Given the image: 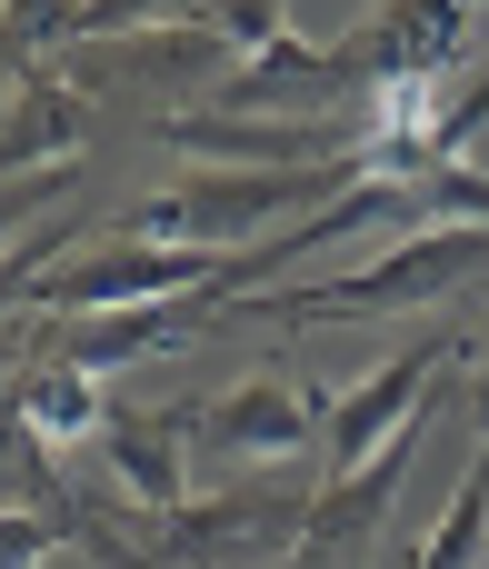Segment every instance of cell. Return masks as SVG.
Here are the masks:
<instances>
[{
	"label": "cell",
	"instance_id": "cell-13",
	"mask_svg": "<svg viewBox=\"0 0 489 569\" xmlns=\"http://www.w3.org/2000/svg\"><path fill=\"white\" fill-rule=\"evenodd\" d=\"M410 569H489V440L470 450L450 510L430 520V540H420V560H410Z\"/></svg>",
	"mask_w": 489,
	"mask_h": 569
},
{
	"label": "cell",
	"instance_id": "cell-5",
	"mask_svg": "<svg viewBox=\"0 0 489 569\" xmlns=\"http://www.w3.org/2000/svg\"><path fill=\"white\" fill-rule=\"evenodd\" d=\"M450 360H460L450 340H410V350H400V360H380L350 400H330V410H320L330 480H340V470H360V460H380L400 430H420V420H430V390H440V370H450Z\"/></svg>",
	"mask_w": 489,
	"mask_h": 569
},
{
	"label": "cell",
	"instance_id": "cell-7",
	"mask_svg": "<svg viewBox=\"0 0 489 569\" xmlns=\"http://www.w3.org/2000/svg\"><path fill=\"white\" fill-rule=\"evenodd\" d=\"M470 20H480V0H370V10L340 30V50H350L370 80H400V70L450 80L460 50H470Z\"/></svg>",
	"mask_w": 489,
	"mask_h": 569
},
{
	"label": "cell",
	"instance_id": "cell-16",
	"mask_svg": "<svg viewBox=\"0 0 489 569\" xmlns=\"http://www.w3.org/2000/svg\"><path fill=\"white\" fill-rule=\"evenodd\" d=\"M80 200V170H40V180H0V260L50 220V210H70Z\"/></svg>",
	"mask_w": 489,
	"mask_h": 569
},
{
	"label": "cell",
	"instance_id": "cell-8",
	"mask_svg": "<svg viewBox=\"0 0 489 569\" xmlns=\"http://www.w3.org/2000/svg\"><path fill=\"white\" fill-rule=\"evenodd\" d=\"M190 430H200V450H220V460H260V470H280V460H300L310 450V430H320V410H310V390H290V380H240V390H220V400H200L190 410Z\"/></svg>",
	"mask_w": 489,
	"mask_h": 569
},
{
	"label": "cell",
	"instance_id": "cell-17",
	"mask_svg": "<svg viewBox=\"0 0 489 569\" xmlns=\"http://www.w3.org/2000/svg\"><path fill=\"white\" fill-rule=\"evenodd\" d=\"M210 30H220L240 60H260V50L290 40V0H210Z\"/></svg>",
	"mask_w": 489,
	"mask_h": 569
},
{
	"label": "cell",
	"instance_id": "cell-15",
	"mask_svg": "<svg viewBox=\"0 0 489 569\" xmlns=\"http://www.w3.org/2000/svg\"><path fill=\"white\" fill-rule=\"evenodd\" d=\"M190 10H210V0H80V50L150 40V30H190Z\"/></svg>",
	"mask_w": 489,
	"mask_h": 569
},
{
	"label": "cell",
	"instance_id": "cell-9",
	"mask_svg": "<svg viewBox=\"0 0 489 569\" xmlns=\"http://www.w3.org/2000/svg\"><path fill=\"white\" fill-rule=\"evenodd\" d=\"M90 150V90L70 70H20L10 110H0V180H40V170H80Z\"/></svg>",
	"mask_w": 489,
	"mask_h": 569
},
{
	"label": "cell",
	"instance_id": "cell-3",
	"mask_svg": "<svg viewBox=\"0 0 489 569\" xmlns=\"http://www.w3.org/2000/svg\"><path fill=\"white\" fill-rule=\"evenodd\" d=\"M240 260L220 250H160V240H100L80 260H50L30 280V310L40 320H90V310H140V300H200V290H230Z\"/></svg>",
	"mask_w": 489,
	"mask_h": 569
},
{
	"label": "cell",
	"instance_id": "cell-2",
	"mask_svg": "<svg viewBox=\"0 0 489 569\" xmlns=\"http://www.w3.org/2000/svg\"><path fill=\"white\" fill-rule=\"evenodd\" d=\"M480 270H489V230L480 220H440V230H400L360 270H330L310 290H240L220 310H260V320H400V310H440Z\"/></svg>",
	"mask_w": 489,
	"mask_h": 569
},
{
	"label": "cell",
	"instance_id": "cell-4",
	"mask_svg": "<svg viewBox=\"0 0 489 569\" xmlns=\"http://www.w3.org/2000/svg\"><path fill=\"white\" fill-rule=\"evenodd\" d=\"M300 520H310V500L280 490V480H260V490H220V500L170 510V520L150 530L140 569H290Z\"/></svg>",
	"mask_w": 489,
	"mask_h": 569
},
{
	"label": "cell",
	"instance_id": "cell-12",
	"mask_svg": "<svg viewBox=\"0 0 489 569\" xmlns=\"http://www.w3.org/2000/svg\"><path fill=\"white\" fill-rule=\"evenodd\" d=\"M10 410L50 440V450H70V440H100L110 430V410H100V380L90 370H70V360H40L20 390H10Z\"/></svg>",
	"mask_w": 489,
	"mask_h": 569
},
{
	"label": "cell",
	"instance_id": "cell-10",
	"mask_svg": "<svg viewBox=\"0 0 489 569\" xmlns=\"http://www.w3.org/2000/svg\"><path fill=\"white\" fill-rule=\"evenodd\" d=\"M190 440H200L190 410H110L100 460H110V480H120L130 510L170 520V510H190Z\"/></svg>",
	"mask_w": 489,
	"mask_h": 569
},
{
	"label": "cell",
	"instance_id": "cell-18",
	"mask_svg": "<svg viewBox=\"0 0 489 569\" xmlns=\"http://www.w3.org/2000/svg\"><path fill=\"white\" fill-rule=\"evenodd\" d=\"M470 420H480V440H489V360H480V390H470Z\"/></svg>",
	"mask_w": 489,
	"mask_h": 569
},
{
	"label": "cell",
	"instance_id": "cell-11",
	"mask_svg": "<svg viewBox=\"0 0 489 569\" xmlns=\"http://www.w3.org/2000/svg\"><path fill=\"white\" fill-rule=\"evenodd\" d=\"M210 300H220V290H200V300H140V310H90V320H60L50 360H70V370L110 380V370H130V360H150V350H170V340H180Z\"/></svg>",
	"mask_w": 489,
	"mask_h": 569
},
{
	"label": "cell",
	"instance_id": "cell-1",
	"mask_svg": "<svg viewBox=\"0 0 489 569\" xmlns=\"http://www.w3.org/2000/svg\"><path fill=\"white\" fill-rule=\"evenodd\" d=\"M350 180H360L350 160H320V170H240V160H190L170 190H150V200H130V210H120V240L250 260L260 240H280V230H290V210H330Z\"/></svg>",
	"mask_w": 489,
	"mask_h": 569
},
{
	"label": "cell",
	"instance_id": "cell-6",
	"mask_svg": "<svg viewBox=\"0 0 489 569\" xmlns=\"http://www.w3.org/2000/svg\"><path fill=\"white\" fill-rule=\"evenodd\" d=\"M350 90L370 100V70H360V60L340 50V40L320 50V40H300V30H290L280 50L240 60V70H230V80L210 90V110H240V120H330V110H340Z\"/></svg>",
	"mask_w": 489,
	"mask_h": 569
},
{
	"label": "cell",
	"instance_id": "cell-14",
	"mask_svg": "<svg viewBox=\"0 0 489 569\" xmlns=\"http://www.w3.org/2000/svg\"><path fill=\"white\" fill-rule=\"evenodd\" d=\"M60 40H80V0H0V50L20 70H40Z\"/></svg>",
	"mask_w": 489,
	"mask_h": 569
}]
</instances>
